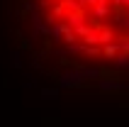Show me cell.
<instances>
[{
    "label": "cell",
    "instance_id": "6da1fadb",
    "mask_svg": "<svg viewBox=\"0 0 129 127\" xmlns=\"http://www.w3.org/2000/svg\"><path fill=\"white\" fill-rule=\"evenodd\" d=\"M68 51L102 64H129V0H37Z\"/></svg>",
    "mask_w": 129,
    "mask_h": 127
}]
</instances>
